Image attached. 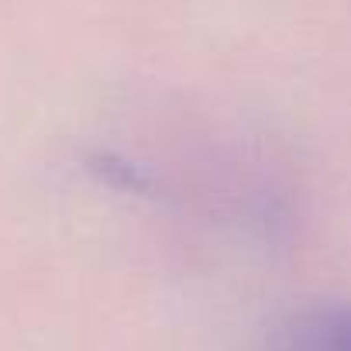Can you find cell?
Instances as JSON below:
<instances>
[{"label": "cell", "mask_w": 351, "mask_h": 351, "mask_svg": "<svg viewBox=\"0 0 351 351\" xmlns=\"http://www.w3.org/2000/svg\"><path fill=\"white\" fill-rule=\"evenodd\" d=\"M272 351H351V306H313L286 317Z\"/></svg>", "instance_id": "1"}]
</instances>
